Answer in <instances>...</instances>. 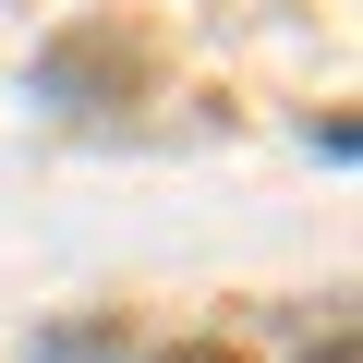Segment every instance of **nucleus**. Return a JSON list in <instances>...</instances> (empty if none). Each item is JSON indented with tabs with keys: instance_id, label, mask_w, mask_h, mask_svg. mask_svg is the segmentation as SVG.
<instances>
[{
	"instance_id": "2",
	"label": "nucleus",
	"mask_w": 363,
	"mask_h": 363,
	"mask_svg": "<svg viewBox=\"0 0 363 363\" xmlns=\"http://www.w3.org/2000/svg\"><path fill=\"white\" fill-rule=\"evenodd\" d=\"M327 363H351V339H339V351H327Z\"/></svg>"
},
{
	"instance_id": "1",
	"label": "nucleus",
	"mask_w": 363,
	"mask_h": 363,
	"mask_svg": "<svg viewBox=\"0 0 363 363\" xmlns=\"http://www.w3.org/2000/svg\"><path fill=\"white\" fill-rule=\"evenodd\" d=\"M157 363H242V351H218V339H182V351H157Z\"/></svg>"
}]
</instances>
